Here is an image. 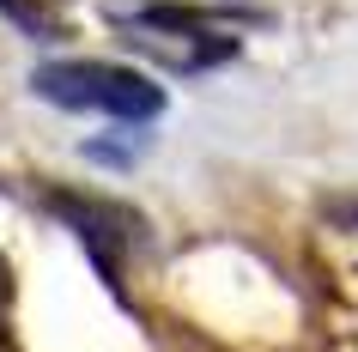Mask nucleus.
Returning a JSON list of instances; mask_svg holds the SVG:
<instances>
[{
    "instance_id": "f03ea898",
    "label": "nucleus",
    "mask_w": 358,
    "mask_h": 352,
    "mask_svg": "<svg viewBox=\"0 0 358 352\" xmlns=\"http://www.w3.org/2000/svg\"><path fill=\"white\" fill-rule=\"evenodd\" d=\"M115 24H122L128 49L164 61L176 73H201V67H219L237 55V37L213 31V19L194 6H140V13H122Z\"/></svg>"
},
{
    "instance_id": "f257e3e1",
    "label": "nucleus",
    "mask_w": 358,
    "mask_h": 352,
    "mask_svg": "<svg viewBox=\"0 0 358 352\" xmlns=\"http://www.w3.org/2000/svg\"><path fill=\"white\" fill-rule=\"evenodd\" d=\"M31 85H37V97H49L61 110H92V115H110V122H152L164 110V92L146 73L115 67V61H49L31 73Z\"/></svg>"
},
{
    "instance_id": "7ed1b4c3",
    "label": "nucleus",
    "mask_w": 358,
    "mask_h": 352,
    "mask_svg": "<svg viewBox=\"0 0 358 352\" xmlns=\"http://www.w3.org/2000/svg\"><path fill=\"white\" fill-rule=\"evenodd\" d=\"M43 206L55 213V219H67L73 225V237L85 243V255L97 261V274L110 279H122V255H128V243L140 237V219H134L128 206H115V201H92V195H43Z\"/></svg>"
},
{
    "instance_id": "20e7f679",
    "label": "nucleus",
    "mask_w": 358,
    "mask_h": 352,
    "mask_svg": "<svg viewBox=\"0 0 358 352\" xmlns=\"http://www.w3.org/2000/svg\"><path fill=\"white\" fill-rule=\"evenodd\" d=\"M6 297H13V267H6V255H0V310H6ZM6 340V334H0Z\"/></svg>"
}]
</instances>
